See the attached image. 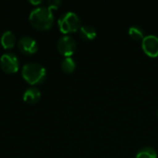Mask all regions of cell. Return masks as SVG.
I'll list each match as a JSON object with an SVG mask.
<instances>
[{
  "label": "cell",
  "mask_w": 158,
  "mask_h": 158,
  "mask_svg": "<svg viewBox=\"0 0 158 158\" xmlns=\"http://www.w3.org/2000/svg\"><path fill=\"white\" fill-rule=\"evenodd\" d=\"M30 22L32 26L40 30H47L51 27L54 16L52 9L48 6H39L33 8L29 16Z\"/></svg>",
  "instance_id": "cell-1"
},
{
  "label": "cell",
  "mask_w": 158,
  "mask_h": 158,
  "mask_svg": "<svg viewBox=\"0 0 158 158\" xmlns=\"http://www.w3.org/2000/svg\"><path fill=\"white\" fill-rule=\"evenodd\" d=\"M22 76L31 84L42 82L45 76L46 70L44 66L37 62H28L22 67Z\"/></svg>",
  "instance_id": "cell-2"
},
{
  "label": "cell",
  "mask_w": 158,
  "mask_h": 158,
  "mask_svg": "<svg viewBox=\"0 0 158 158\" xmlns=\"http://www.w3.org/2000/svg\"><path fill=\"white\" fill-rule=\"evenodd\" d=\"M57 23L60 31L65 33L75 31L81 28V19L77 13L73 11H68L62 14L59 17Z\"/></svg>",
  "instance_id": "cell-3"
},
{
  "label": "cell",
  "mask_w": 158,
  "mask_h": 158,
  "mask_svg": "<svg viewBox=\"0 0 158 158\" xmlns=\"http://www.w3.org/2000/svg\"><path fill=\"white\" fill-rule=\"evenodd\" d=\"M0 66L2 69L6 72H16L19 69L18 56L11 52H6L3 54L0 57Z\"/></svg>",
  "instance_id": "cell-4"
},
{
  "label": "cell",
  "mask_w": 158,
  "mask_h": 158,
  "mask_svg": "<svg viewBox=\"0 0 158 158\" xmlns=\"http://www.w3.org/2000/svg\"><path fill=\"white\" fill-rule=\"evenodd\" d=\"M75 48H76V42L74 38L71 37L70 35H64L58 39L57 49L62 55L66 56H69L70 55L73 54Z\"/></svg>",
  "instance_id": "cell-5"
},
{
  "label": "cell",
  "mask_w": 158,
  "mask_h": 158,
  "mask_svg": "<svg viewBox=\"0 0 158 158\" xmlns=\"http://www.w3.org/2000/svg\"><path fill=\"white\" fill-rule=\"evenodd\" d=\"M142 47L148 56H158V36L155 34H149L144 36L142 41Z\"/></svg>",
  "instance_id": "cell-6"
},
{
  "label": "cell",
  "mask_w": 158,
  "mask_h": 158,
  "mask_svg": "<svg viewBox=\"0 0 158 158\" xmlns=\"http://www.w3.org/2000/svg\"><path fill=\"white\" fill-rule=\"evenodd\" d=\"M19 48L25 54H33L38 49V44L36 40H34L31 36H22L19 38Z\"/></svg>",
  "instance_id": "cell-7"
},
{
  "label": "cell",
  "mask_w": 158,
  "mask_h": 158,
  "mask_svg": "<svg viewBox=\"0 0 158 158\" xmlns=\"http://www.w3.org/2000/svg\"><path fill=\"white\" fill-rule=\"evenodd\" d=\"M40 97H41V92L36 87H30L23 94L24 101L30 104L36 103L40 99Z\"/></svg>",
  "instance_id": "cell-8"
},
{
  "label": "cell",
  "mask_w": 158,
  "mask_h": 158,
  "mask_svg": "<svg viewBox=\"0 0 158 158\" xmlns=\"http://www.w3.org/2000/svg\"><path fill=\"white\" fill-rule=\"evenodd\" d=\"M16 41V36L13 31H6L3 32L0 38L1 44L4 48H11L14 46Z\"/></svg>",
  "instance_id": "cell-9"
},
{
  "label": "cell",
  "mask_w": 158,
  "mask_h": 158,
  "mask_svg": "<svg viewBox=\"0 0 158 158\" xmlns=\"http://www.w3.org/2000/svg\"><path fill=\"white\" fill-rule=\"evenodd\" d=\"M80 34L85 40H93L96 36V31L94 26L90 24H84L80 28Z\"/></svg>",
  "instance_id": "cell-10"
},
{
  "label": "cell",
  "mask_w": 158,
  "mask_h": 158,
  "mask_svg": "<svg viewBox=\"0 0 158 158\" xmlns=\"http://www.w3.org/2000/svg\"><path fill=\"white\" fill-rule=\"evenodd\" d=\"M157 157V153L153 147H143L141 148L137 154L135 158H156Z\"/></svg>",
  "instance_id": "cell-11"
},
{
  "label": "cell",
  "mask_w": 158,
  "mask_h": 158,
  "mask_svg": "<svg viewBox=\"0 0 158 158\" xmlns=\"http://www.w3.org/2000/svg\"><path fill=\"white\" fill-rule=\"evenodd\" d=\"M129 34L136 40L143 39L144 37V31L139 25H132L129 28Z\"/></svg>",
  "instance_id": "cell-12"
},
{
  "label": "cell",
  "mask_w": 158,
  "mask_h": 158,
  "mask_svg": "<svg viewBox=\"0 0 158 158\" xmlns=\"http://www.w3.org/2000/svg\"><path fill=\"white\" fill-rule=\"evenodd\" d=\"M75 67H76V63L74 59L70 56H66L61 62V68L65 72H68V73L72 72Z\"/></svg>",
  "instance_id": "cell-13"
},
{
  "label": "cell",
  "mask_w": 158,
  "mask_h": 158,
  "mask_svg": "<svg viewBox=\"0 0 158 158\" xmlns=\"http://www.w3.org/2000/svg\"><path fill=\"white\" fill-rule=\"evenodd\" d=\"M48 6L52 9V8H56L59 5H60V1L59 0H48Z\"/></svg>",
  "instance_id": "cell-14"
},
{
  "label": "cell",
  "mask_w": 158,
  "mask_h": 158,
  "mask_svg": "<svg viewBox=\"0 0 158 158\" xmlns=\"http://www.w3.org/2000/svg\"><path fill=\"white\" fill-rule=\"evenodd\" d=\"M30 2L32 3V4H39V3H41L42 1H41V0H38V1H32V0H31Z\"/></svg>",
  "instance_id": "cell-15"
},
{
  "label": "cell",
  "mask_w": 158,
  "mask_h": 158,
  "mask_svg": "<svg viewBox=\"0 0 158 158\" xmlns=\"http://www.w3.org/2000/svg\"><path fill=\"white\" fill-rule=\"evenodd\" d=\"M156 115H157V117H158V109H157V111H156Z\"/></svg>",
  "instance_id": "cell-16"
}]
</instances>
